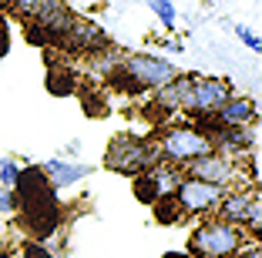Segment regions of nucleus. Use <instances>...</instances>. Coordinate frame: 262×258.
I'll use <instances>...</instances> for the list:
<instances>
[{"instance_id":"20","label":"nucleus","mask_w":262,"mask_h":258,"mask_svg":"<svg viewBox=\"0 0 262 258\" xmlns=\"http://www.w3.org/2000/svg\"><path fill=\"white\" fill-rule=\"evenodd\" d=\"M27 258H51V255H47V248H40V245L34 242L31 248H27Z\"/></svg>"},{"instance_id":"14","label":"nucleus","mask_w":262,"mask_h":258,"mask_svg":"<svg viewBox=\"0 0 262 258\" xmlns=\"http://www.w3.org/2000/svg\"><path fill=\"white\" fill-rule=\"evenodd\" d=\"M155 218H158V225H178L182 221V212H178V205H175V198H162V201H155Z\"/></svg>"},{"instance_id":"12","label":"nucleus","mask_w":262,"mask_h":258,"mask_svg":"<svg viewBox=\"0 0 262 258\" xmlns=\"http://www.w3.org/2000/svg\"><path fill=\"white\" fill-rule=\"evenodd\" d=\"M44 175L51 178V188H54V191H64V188H74L77 181H84V178L91 175V168L77 165V161L51 158V161H44Z\"/></svg>"},{"instance_id":"3","label":"nucleus","mask_w":262,"mask_h":258,"mask_svg":"<svg viewBox=\"0 0 262 258\" xmlns=\"http://www.w3.org/2000/svg\"><path fill=\"white\" fill-rule=\"evenodd\" d=\"M242 242H249V235L239 225L222 221V218H205L192 228L185 251L192 258H232Z\"/></svg>"},{"instance_id":"2","label":"nucleus","mask_w":262,"mask_h":258,"mask_svg":"<svg viewBox=\"0 0 262 258\" xmlns=\"http://www.w3.org/2000/svg\"><path fill=\"white\" fill-rule=\"evenodd\" d=\"M158 148L155 137H141V134H115L108 151H104V168L124 178H138L148 168L158 165Z\"/></svg>"},{"instance_id":"16","label":"nucleus","mask_w":262,"mask_h":258,"mask_svg":"<svg viewBox=\"0 0 262 258\" xmlns=\"http://www.w3.org/2000/svg\"><path fill=\"white\" fill-rule=\"evenodd\" d=\"M20 161L17 158H0V184H4V188H14L17 184V178H20Z\"/></svg>"},{"instance_id":"11","label":"nucleus","mask_w":262,"mask_h":258,"mask_svg":"<svg viewBox=\"0 0 262 258\" xmlns=\"http://www.w3.org/2000/svg\"><path fill=\"white\" fill-rule=\"evenodd\" d=\"M64 40H68L71 47H77V51H88V54H98V51H104V47H111L108 34L101 31V24L84 20V17H71Z\"/></svg>"},{"instance_id":"5","label":"nucleus","mask_w":262,"mask_h":258,"mask_svg":"<svg viewBox=\"0 0 262 258\" xmlns=\"http://www.w3.org/2000/svg\"><path fill=\"white\" fill-rule=\"evenodd\" d=\"M215 218L232 221L239 225L246 235L259 238V221H262V201H259V188H249V184H235V188H225V195L219 198L215 205Z\"/></svg>"},{"instance_id":"13","label":"nucleus","mask_w":262,"mask_h":258,"mask_svg":"<svg viewBox=\"0 0 262 258\" xmlns=\"http://www.w3.org/2000/svg\"><path fill=\"white\" fill-rule=\"evenodd\" d=\"M7 4H10V7H14L27 24L40 20V17H47L51 10L61 7V0H7Z\"/></svg>"},{"instance_id":"7","label":"nucleus","mask_w":262,"mask_h":258,"mask_svg":"<svg viewBox=\"0 0 262 258\" xmlns=\"http://www.w3.org/2000/svg\"><path fill=\"white\" fill-rule=\"evenodd\" d=\"M222 195H225L222 184L202 181V178H188V175H182V181H178L175 191H171V198H175L182 218H202V215H212Z\"/></svg>"},{"instance_id":"17","label":"nucleus","mask_w":262,"mask_h":258,"mask_svg":"<svg viewBox=\"0 0 262 258\" xmlns=\"http://www.w3.org/2000/svg\"><path fill=\"white\" fill-rule=\"evenodd\" d=\"M17 208H20V198H17L10 188H4V184H0V218H4V215H10V212H17Z\"/></svg>"},{"instance_id":"18","label":"nucleus","mask_w":262,"mask_h":258,"mask_svg":"<svg viewBox=\"0 0 262 258\" xmlns=\"http://www.w3.org/2000/svg\"><path fill=\"white\" fill-rule=\"evenodd\" d=\"M235 37H239L242 44L249 47V51H255V54L262 51V40H259V34H252V31L246 27V24H239V27H235Z\"/></svg>"},{"instance_id":"1","label":"nucleus","mask_w":262,"mask_h":258,"mask_svg":"<svg viewBox=\"0 0 262 258\" xmlns=\"http://www.w3.org/2000/svg\"><path fill=\"white\" fill-rule=\"evenodd\" d=\"M175 74H178L175 61L158 57V54H148V51H138V54H124L118 71L111 74V81H118V84L124 81L128 91H148L151 94L158 87H165Z\"/></svg>"},{"instance_id":"6","label":"nucleus","mask_w":262,"mask_h":258,"mask_svg":"<svg viewBox=\"0 0 262 258\" xmlns=\"http://www.w3.org/2000/svg\"><path fill=\"white\" fill-rule=\"evenodd\" d=\"M229 94H232V84L222 81V77L188 74V87H185V94H182V114H188L192 121L212 118Z\"/></svg>"},{"instance_id":"19","label":"nucleus","mask_w":262,"mask_h":258,"mask_svg":"<svg viewBox=\"0 0 262 258\" xmlns=\"http://www.w3.org/2000/svg\"><path fill=\"white\" fill-rule=\"evenodd\" d=\"M232 258H262V248H259V242H242Z\"/></svg>"},{"instance_id":"4","label":"nucleus","mask_w":262,"mask_h":258,"mask_svg":"<svg viewBox=\"0 0 262 258\" xmlns=\"http://www.w3.org/2000/svg\"><path fill=\"white\" fill-rule=\"evenodd\" d=\"M155 148H158V158H162L165 165L182 171L188 161H195V158L212 151V141H208L195 124H168L162 134L155 137Z\"/></svg>"},{"instance_id":"9","label":"nucleus","mask_w":262,"mask_h":258,"mask_svg":"<svg viewBox=\"0 0 262 258\" xmlns=\"http://www.w3.org/2000/svg\"><path fill=\"white\" fill-rule=\"evenodd\" d=\"M178 181H182V171L165 165V161H158L155 168H148L145 175L135 178V198H138L141 205H155V201L168 198Z\"/></svg>"},{"instance_id":"10","label":"nucleus","mask_w":262,"mask_h":258,"mask_svg":"<svg viewBox=\"0 0 262 258\" xmlns=\"http://www.w3.org/2000/svg\"><path fill=\"white\" fill-rule=\"evenodd\" d=\"M212 118L222 128H252V124H259V104L252 98H242V94H229Z\"/></svg>"},{"instance_id":"8","label":"nucleus","mask_w":262,"mask_h":258,"mask_svg":"<svg viewBox=\"0 0 262 258\" xmlns=\"http://www.w3.org/2000/svg\"><path fill=\"white\" fill-rule=\"evenodd\" d=\"M182 171H185L188 178H202V181L222 184V188H235V181H239V161L222 154V151H215V148L208 154H202V158L188 161Z\"/></svg>"},{"instance_id":"21","label":"nucleus","mask_w":262,"mask_h":258,"mask_svg":"<svg viewBox=\"0 0 262 258\" xmlns=\"http://www.w3.org/2000/svg\"><path fill=\"white\" fill-rule=\"evenodd\" d=\"M4 54H7V31L0 27V57H4Z\"/></svg>"},{"instance_id":"15","label":"nucleus","mask_w":262,"mask_h":258,"mask_svg":"<svg viewBox=\"0 0 262 258\" xmlns=\"http://www.w3.org/2000/svg\"><path fill=\"white\" fill-rule=\"evenodd\" d=\"M148 7L155 10V17L168 27V31H175V20H178V10H175V0H148Z\"/></svg>"},{"instance_id":"22","label":"nucleus","mask_w":262,"mask_h":258,"mask_svg":"<svg viewBox=\"0 0 262 258\" xmlns=\"http://www.w3.org/2000/svg\"><path fill=\"white\" fill-rule=\"evenodd\" d=\"M162 258H192L188 251H168V255H162Z\"/></svg>"}]
</instances>
